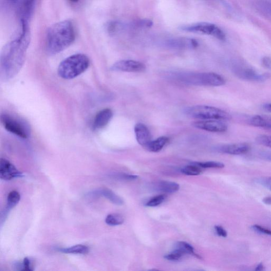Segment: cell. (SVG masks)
Listing matches in <instances>:
<instances>
[{
	"label": "cell",
	"mask_w": 271,
	"mask_h": 271,
	"mask_svg": "<svg viewBox=\"0 0 271 271\" xmlns=\"http://www.w3.org/2000/svg\"><path fill=\"white\" fill-rule=\"evenodd\" d=\"M21 22V34L6 44L1 52L0 75L3 81H8L16 76L25 61L26 52L30 42V34L27 22Z\"/></svg>",
	"instance_id": "cell-1"
},
{
	"label": "cell",
	"mask_w": 271,
	"mask_h": 271,
	"mask_svg": "<svg viewBox=\"0 0 271 271\" xmlns=\"http://www.w3.org/2000/svg\"><path fill=\"white\" fill-rule=\"evenodd\" d=\"M75 39L74 27L70 21H63L52 25L48 29L46 38L49 53H59L69 48Z\"/></svg>",
	"instance_id": "cell-2"
},
{
	"label": "cell",
	"mask_w": 271,
	"mask_h": 271,
	"mask_svg": "<svg viewBox=\"0 0 271 271\" xmlns=\"http://www.w3.org/2000/svg\"><path fill=\"white\" fill-rule=\"evenodd\" d=\"M172 76L174 80L191 85L221 87L226 83L225 79L215 73L178 72Z\"/></svg>",
	"instance_id": "cell-3"
},
{
	"label": "cell",
	"mask_w": 271,
	"mask_h": 271,
	"mask_svg": "<svg viewBox=\"0 0 271 271\" xmlns=\"http://www.w3.org/2000/svg\"><path fill=\"white\" fill-rule=\"evenodd\" d=\"M89 65L90 60L87 56L82 54L72 55L59 65L58 74L65 80H71L82 74Z\"/></svg>",
	"instance_id": "cell-4"
},
{
	"label": "cell",
	"mask_w": 271,
	"mask_h": 271,
	"mask_svg": "<svg viewBox=\"0 0 271 271\" xmlns=\"http://www.w3.org/2000/svg\"><path fill=\"white\" fill-rule=\"evenodd\" d=\"M185 114L192 118L201 120L230 121L231 116L227 112L208 105H197L187 108Z\"/></svg>",
	"instance_id": "cell-5"
},
{
	"label": "cell",
	"mask_w": 271,
	"mask_h": 271,
	"mask_svg": "<svg viewBox=\"0 0 271 271\" xmlns=\"http://www.w3.org/2000/svg\"><path fill=\"white\" fill-rule=\"evenodd\" d=\"M179 29L185 32L212 36L222 41L226 39L223 31L216 25L211 23L202 22L184 25L181 26Z\"/></svg>",
	"instance_id": "cell-6"
},
{
	"label": "cell",
	"mask_w": 271,
	"mask_h": 271,
	"mask_svg": "<svg viewBox=\"0 0 271 271\" xmlns=\"http://www.w3.org/2000/svg\"><path fill=\"white\" fill-rule=\"evenodd\" d=\"M1 121L4 128L10 133L24 139L29 137V129L21 120L8 114H2Z\"/></svg>",
	"instance_id": "cell-7"
},
{
	"label": "cell",
	"mask_w": 271,
	"mask_h": 271,
	"mask_svg": "<svg viewBox=\"0 0 271 271\" xmlns=\"http://www.w3.org/2000/svg\"><path fill=\"white\" fill-rule=\"evenodd\" d=\"M233 71L238 77L252 82H264L270 77L269 74H261L253 69L247 67H236L234 68Z\"/></svg>",
	"instance_id": "cell-8"
},
{
	"label": "cell",
	"mask_w": 271,
	"mask_h": 271,
	"mask_svg": "<svg viewBox=\"0 0 271 271\" xmlns=\"http://www.w3.org/2000/svg\"><path fill=\"white\" fill-rule=\"evenodd\" d=\"M194 127L212 133H224L228 129L223 121L218 120H202L193 123Z\"/></svg>",
	"instance_id": "cell-9"
},
{
	"label": "cell",
	"mask_w": 271,
	"mask_h": 271,
	"mask_svg": "<svg viewBox=\"0 0 271 271\" xmlns=\"http://www.w3.org/2000/svg\"><path fill=\"white\" fill-rule=\"evenodd\" d=\"M111 70L124 72H142L146 70V66L143 63L134 60H122L112 65Z\"/></svg>",
	"instance_id": "cell-10"
},
{
	"label": "cell",
	"mask_w": 271,
	"mask_h": 271,
	"mask_svg": "<svg viewBox=\"0 0 271 271\" xmlns=\"http://www.w3.org/2000/svg\"><path fill=\"white\" fill-rule=\"evenodd\" d=\"M24 176L23 173L7 160L1 158L0 161V178L2 180L9 181L17 177Z\"/></svg>",
	"instance_id": "cell-11"
},
{
	"label": "cell",
	"mask_w": 271,
	"mask_h": 271,
	"mask_svg": "<svg viewBox=\"0 0 271 271\" xmlns=\"http://www.w3.org/2000/svg\"><path fill=\"white\" fill-rule=\"evenodd\" d=\"M13 5L16 6L21 21L27 22L30 17L36 0H8Z\"/></svg>",
	"instance_id": "cell-12"
},
{
	"label": "cell",
	"mask_w": 271,
	"mask_h": 271,
	"mask_svg": "<svg viewBox=\"0 0 271 271\" xmlns=\"http://www.w3.org/2000/svg\"><path fill=\"white\" fill-rule=\"evenodd\" d=\"M134 131L138 144L147 148L152 141L150 131L147 125L142 123H138L135 125Z\"/></svg>",
	"instance_id": "cell-13"
},
{
	"label": "cell",
	"mask_w": 271,
	"mask_h": 271,
	"mask_svg": "<svg viewBox=\"0 0 271 271\" xmlns=\"http://www.w3.org/2000/svg\"><path fill=\"white\" fill-rule=\"evenodd\" d=\"M250 147L248 144L239 143L223 145L219 150L223 153L239 155L247 153Z\"/></svg>",
	"instance_id": "cell-14"
},
{
	"label": "cell",
	"mask_w": 271,
	"mask_h": 271,
	"mask_svg": "<svg viewBox=\"0 0 271 271\" xmlns=\"http://www.w3.org/2000/svg\"><path fill=\"white\" fill-rule=\"evenodd\" d=\"M88 196L92 197H103L112 203L122 206L124 203L122 198L117 195L113 191L108 188L98 189L90 192Z\"/></svg>",
	"instance_id": "cell-15"
},
{
	"label": "cell",
	"mask_w": 271,
	"mask_h": 271,
	"mask_svg": "<svg viewBox=\"0 0 271 271\" xmlns=\"http://www.w3.org/2000/svg\"><path fill=\"white\" fill-rule=\"evenodd\" d=\"M112 117H113V111L110 109H104L99 112L94 122V129L99 130L106 126Z\"/></svg>",
	"instance_id": "cell-16"
},
{
	"label": "cell",
	"mask_w": 271,
	"mask_h": 271,
	"mask_svg": "<svg viewBox=\"0 0 271 271\" xmlns=\"http://www.w3.org/2000/svg\"><path fill=\"white\" fill-rule=\"evenodd\" d=\"M168 46L175 49H196L199 44L194 39L177 38L169 41Z\"/></svg>",
	"instance_id": "cell-17"
},
{
	"label": "cell",
	"mask_w": 271,
	"mask_h": 271,
	"mask_svg": "<svg viewBox=\"0 0 271 271\" xmlns=\"http://www.w3.org/2000/svg\"><path fill=\"white\" fill-rule=\"evenodd\" d=\"M21 198V195L17 191H12L8 194L6 207L1 214V224L5 221L10 211L18 204Z\"/></svg>",
	"instance_id": "cell-18"
},
{
	"label": "cell",
	"mask_w": 271,
	"mask_h": 271,
	"mask_svg": "<svg viewBox=\"0 0 271 271\" xmlns=\"http://www.w3.org/2000/svg\"><path fill=\"white\" fill-rule=\"evenodd\" d=\"M248 122L253 126L271 129V118L268 116H254L250 117Z\"/></svg>",
	"instance_id": "cell-19"
},
{
	"label": "cell",
	"mask_w": 271,
	"mask_h": 271,
	"mask_svg": "<svg viewBox=\"0 0 271 271\" xmlns=\"http://www.w3.org/2000/svg\"><path fill=\"white\" fill-rule=\"evenodd\" d=\"M57 250L64 254H87L89 252V248L84 245L78 244L76 246L67 248H59Z\"/></svg>",
	"instance_id": "cell-20"
},
{
	"label": "cell",
	"mask_w": 271,
	"mask_h": 271,
	"mask_svg": "<svg viewBox=\"0 0 271 271\" xmlns=\"http://www.w3.org/2000/svg\"><path fill=\"white\" fill-rule=\"evenodd\" d=\"M156 189L165 193L173 194L179 190L180 186L174 182L163 181L157 184Z\"/></svg>",
	"instance_id": "cell-21"
},
{
	"label": "cell",
	"mask_w": 271,
	"mask_h": 271,
	"mask_svg": "<svg viewBox=\"0 0 271 271\" xmlns=\"http://www.w3.org/2000/svg\"><path fill=\"white\" fill-rule=\"evenodd\" d=\"M169 142V138L167 137L162 136L152 141L147 149L151 152L157 153L160 151Z\"/></svg>",
	"instance_id": "cell-22"
},
{
	"label": "cell",
	"mask_w": 271,
	"mask_h": 271,
	"mask_svg": "<svg viewBox=\"0 0 271 271\" xmlns=\"http://www.w3.org/2000/svg\"><path fill=\"white\" fill-rule=\"evenodd\" d=\"M175 249L179 250L180 252L182 253L185 255L187 254H191L196 257L197 258V259H201V256L197 254L195 252V248H194V247L187 242H177L176 244Z\"/></svg>",
	"instance_id": "cell-23"
},
{
	"label": "cell",
	"mask_w": 271,
	"mask_h": 271,
	"mask_svg": "<svg viewBox=\"0 0 271 271\" xmlns=\"http://www.w3.org/2000/svg\"><path fill=\"white\" fill-rule=\"evenodd\" d=\"M124 221L123 216L120 214H109L105 220V223L112 226L121 225L124 222Z\"/></svg>",
	"instance_id": "cell-24"
},
{
	"label": "cell",
	"mask_w": 271,
	"mask_h": 271,
	"mask_svg": "<svg viewBox=\"0 0 271 271\" xmlns=\"http://www.w3.org/2000/svg\"><path fill=\"white\" fill-rule=\"evenodd\" d=\"M181 172L187 175H199L202 173L201 168L195 164V165H188L181 170Z\"/></svg>",
	"instance_id": "cell-25"
},
{
	"label": "cell",
	"mask_w": 271,
	"mask_h": 271,
	"mask_svg": "<svg viewBox=\"0 0 271 271\" xmlns=\"http://www.w3.org/2000/svg\"><path fill=\"white\" fill-rule=\"evenodd\" d=\"M195 164L198 165L201 168L208 169V168H214V169H222L224 167V165L221 162H215V161H209L206 162H197Z\"/></svg>",
	"instance_id": "cell-26"
},
{
	"label": "cell",
	"mask_w": 271,
	"mask_h": 271,
	"mask_svg": "<svg viewBox=\"0 0 271 271\" xmlns=\"http://www.w3.org/2000/svg\"><path fill=\"white\" fill-rule=\"evenodd\" d=\"M166 199V196L165 195H158L152 197L146 204V206L149 207H155L159 206Z\"/></svg>",
	"instance_id": "cell-27"
},
{
	"label": "cell",
	"mask_w": 271,
	"mask_h": 271,
	"mask_svg": "<svg viewBox=\"0 0 271 271\" xmlns=\"http://www.w3.org/2000/svg\"><path fill=\"white\" fill-rule=\"evenodd\" d=\"M17 267L21 268L20 270L30 271L34 270V262L29 257H25L22 264H17Z\"/></svg>",
	"instance_id": "cell-28"
},
{
	"label": "cell",
	"mask_w": 271,
	"mask_h": 271,
	"mask_svg": "<svg viewBox=\"0 0 271 271\" xmlns=\"http://www.w3.org/2000/svg\"><path fill=\"white\" fill-rule=\"evenodd\" d=\"M256 141L263 146L271 148V135H260L256 138Z\"/></svg>",
	"instance_id": "cell-29"
},
{
	"label": "cell",
	"mask_w": 271,
	"mask_h": 271,
	"mask_svg": "<svg viewBox=\"0 0 271 271\" xmlns=\"http://www.w3.org/2000/svg\"><path fill=\"white\" fill-rule=\"evenodd\" d=\"M182 253L175 249L172 252L164 256L165 259L170 261H179L184 256Z\"/></svg>",
	"instance_id": "cell-30"
},
{
	"label": "cell",
	"mask_w": 271,
	"mask_h": 271,
	"mask_svg": "<svg viewBox=\"0 0 271 271\" xmlns=\"http://www.w3.org/2000/svg\"><path fill=\"white\" fill-rule=\"evenodd\" d=\"M252 228L257 233L271 236V230L267 228L257 225V224L253 225Z\"/></svg>",
	"instance_id": "cell-31"
},
{
	"label": "cell",
	"mask_w": 271,
	"mask_h": 271,
	"mask_svg": "<svg viewBox=\"0 0 271 271\" xmlns=\"http://www.w3.org/2000/svg\"><path fill=\"white\" fill-rule=\"evenodd\" d=\"M262 65L263 67L269 70H271V58L270 57H264L262 59Z\"/></svg>",
	"instance_id": "cell-32"
},
{
	"label": "cell",
	"mask_w": 271,
	"mask_h": 271,
	"mask_svg": "<svg viewBox=\"0 0 271 271\" xmlns=\"http://www.w3.org/2000/svg\"><path fill=\"white\" fill-rule=\"evenodd\" d=\"M216 232L218 236L226 237L227 236V232L225 229L220 226H216L215 227Z\"/></svg>",
	"instance_id": "cell-33"
},
{
	"label": "cell",
	"mask_w": 271,
	"mask_h": 271,
	"mask_svg": "<svg viewBox=\"0 0 271 271\" xmlns=\"http://www.w3.org/2000/svg\"><path fill=\"white\" fill-rule=\"evenodd\" d=\"M260 156L263 159L271 162V150L263 151L260 153Z\"/></svg>",
	"instance_id": "cell-34"
},
{
	"label": "cell",
	"mask_w": 271,
	"mask_h": 271,
	"mask_svg": "<svg viewBox=\"0 0 271 271\" xmlns=\"http://www.w3.org/2000/svg\"><path fill=\"white\" fill-rule=\"evenodd\" d=\"M262 182L264 186L271 191V177L266 178Z\"/></svg>",
	"instance_id": "cell-35"
},
{
	"label": "cell",
	"mask_w": 271,
	"mask_h": 271,
	"mask_svg": "<svg viewBox=\"0 0 271 271\" xmlns=\"http://www.w3.org/2000/svg\"><path fill=\"white\" fill-rule=\"evenodd\" d=\"M122 178H124V179H127L129 180H133L136 179L138 176L137 175H129V174H123L122 176Z\"/></svg>",
	"instance_id": "cell-36"
},
{
	"label": "cell",
	"mask_w": 271,
	"mask_h": 271,
	"mask_svg": "<svg viewBox=\"0 0 271 271\" xmlns=\"http://www.w3.org/2000/svg\"><path fill=\"white\" fill-rule=\"evenodd\" d=\"M263 108L264 110L271 113V103L264 104Z\"/></svg>",
	"instance_id": "cell-37"
},
{
	"label": "cell",
	"mask_w": 271,
	"mask_h": 271,
	"mask_svg": "<svg viewBox=\"0 0 271 271\" xmlns=\"http://www.w3.org/2000/svg\"><path fill=\"white\" fill-rule=\"evenodd\" d=\"M263 201L265 204L271 205V197H264L263 200Z\"/></svg>",
	"instance_id": "cell-38"
},
{
	"label": "cell",
	"mask_w": 271,
	"mask_h": 271,
	"mask_svg": "<svg viewBox=\"0 0 271 271\" xmlns=\"http://www.w3.org/2000/svg\"><path fill=\"white\" fill-rule=\"evenodd\" d=\"M264 270V267L262 263H260L259 264V265H257V266L256 267L255 271H263Z\"/></svg>",
	"instance_id": "cell-39"
},
{
	"label": "cell",
	"mask_w": 271,
	"mask_h": 271,
	"mask_svg": "<svg viewBox=\"0 0 271 271\" xmlns=\"http://www.w3.org/2000/svg\"><path fill=\"white\" fill-rule=\"evenodd\" d=\"M70 1L74 2H76L78 1V0H70Z\"/></svg>",
	"instance_id": "cell-40"
}]
</instances>
